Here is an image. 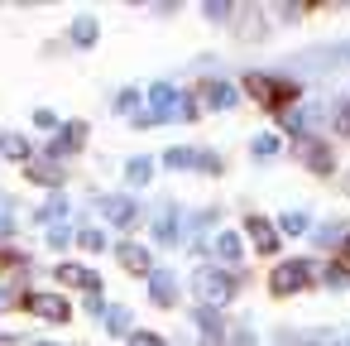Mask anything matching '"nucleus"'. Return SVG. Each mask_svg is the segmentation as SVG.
Masks as SVG:
<instances>
[{
    "label": "nucleus",
    "mask_w": 350,
    "mask_h": 346,
    "mask_svg": "<svg viewBox=\"0 0 350 346\" xmlns=\"http://www.w3.org/2000/svg\"><path fill=\"white\" fill-rule=\"evenodd\" d=\"M317 279V269L307 264V260H288V264H278L273 274H269V288L273 293H297L302 284H312Z\"/></svg>",
    "instance_id": "7ed1b4c3"
},
{
    "label": "nucleus",
    "mask_w": 350,
    "mask_h": 346,
    "mask_svg": "<svg viewBox=\"0 0 350 346\" xmlns=\"http://www.w3.org/2000/svg\"><path fill=\"white\" fill-rule=\"evenodd\" d=\"M254 154H259V159L278 154V140H273V135H259V140H254Z\"/></svg>",
    "instance_id": "393cba45"
},
{
    "label": "nucleus",
    "mask_w": 350,
    "mask_h": 346,
    "mask_svg": "<svg viewBox=\"0 0 350 346\" xmlns=\"http://www.w3.org/2000/svg\"><path fill=\"white\" fill-rule=\"evenodd\" d=\"M25 308H29V312H39V317H49V322H68V303H63L58 293H29V298H25Z\"/></svg>",
    "instance_id": "423d86ee"
},
{
    "label": "nucleus",
    "mask_w": 350,
    "mask_h": 346,
    "mask_svg": "<svg viewBox=\"0 0 350 346\" xmlns=\"http://www.w3.org/2000/svg\"><path fill=\"white\" fill-rule=\"evenodd\" d=\"M302 159H307V169L331 173V149H321V145H302Z\"/></svg>",
    "instance_id": "4468645a"
},
{
    "label": "nucleus",
    "mask_w": 350,
    "mask_h": 346,
    "mask_svg": "<svg viewBox=\"0 0 350 346\" xmlns=\"http://www.w3.org/2000/svg\"><path fill=\"white\" fill-rule=\"evenodd\" d=\"M0 154H5V159H29V140H20V135H0Z\"/></svg>",
    "instance_id": "dca6fc26"
},
{
    "label": "nucleus",
    "mask_w": 350,
    "mask_h": 346,
    "mask_svg": "<svg viewBox=\"0 0 350 346\" xmlns=\"http://www.w3.org/2000/svg\"><path fill=\"white\" fill-rule=\"evenodd\" d=\"M125 173H130V183H149L154 164H149V159H130V169H125Z\"/></svg>",
    "instance_id": "6ab92c4d"
},
{
    "label": "nucleus",
    "mask_w": 350,
    "mask_h": 346,
    "mask_svg": "<svg viewBox=\"0 0 350 346\" xmlns=\"http://www.w3.org/2000/svg\"><path fill=\"white\" fill-rule=\"evenodd\" d=\"M130 346H159L154 332H130Z\"/></svg>",
    "instance_id": "c756f323"
},
{
    "label": "nucleus",
    "mask_w": 350,
    "mask_h": 346,
    "mask_svg": "<svg viewBox=\"0 0 350 346\" xmlns=\"http://www.w3.org/2000/svg\"><path fill=\"white\" fill-rule=\"evenodd\" d=\"M116 255H120V264H125L130 274H154V260H149V250H144V245H120Z\"/></svg>",
    "instance_id": "9b49d317"
},
{
    "label": "nucleus",
    "mask_w": 350,
    "mask_h": 346,
    "mask_svg": "<svg viewBox=\"0 0 350 346\" xmlns=\"http://www.w3.org/2000/svg\"><path fill=\"white\" fill-rule=\"evenodd\" d=\"M154 236H159V240H173V236H178V221H173V217H159V221H154Z\"/></svg>",
    "instance_id": "b1692460"
},
{
    "label": "nucleus",
    "mask_w": 350,
    "mask_h": 346,
    "mask_svg": "<svg viewBox=\"0 0 350 346\" xmlns=\"http://www.w3.org/2000/svg\"><path fill=\"white\" fill-rule=\"evenodd\" d=\"M345 279H350L345 264H331V269H326V284H331V288H345Z\"/></svg>",
    "instance_id": "bb28decb"
},
{
    "label": "nucleus",
    "mask_w": 350,
    "mask_h": 346,
    "mask_svg": "<svg viewBox=\"0 0 350 346\" xmlns=\"http://www.w3.org/2000/svg\"><path fill=\"white\" fill-rule=\"evenodd\" d=\"M96 207H101V217H106V221H116V226H130V221H135V217H139V212H135V202H130V197H101V202H96Z\"/></svg>",
    "instance_id": "6e6552de"
},
{
    "label": "nucleus",
    "mask_w": 350,
    "mask_h": 346,
    "mask_svg": "<svg viewBox=\"0 0 350 346\" xmlns=\"http://www.w3.org/2000/svg\"><path fill=\"white\" fill-rule=\"evenodd\" d=\"M72 44H82V49L96 44V20H77V25H72Z\"/></svg>",
    "instance_id": "a211bd4d"
},
{
    "label": "nucleus",
    "mask_w": 350,
    "mask_h": 346,
    "mask_svg": "<svg viewBox=\"0 0 350 346\" xmlns=\"http://www.w3.org/2000/svg\"><path fill=\"white\" fill-rule=\"evenodd\" d=\"M250 97H259L264 106H288L293 97H297V87L293 82H273V77H264V73H250Z\"/></svg>",
    "instance_id": "20e7f679"
},
{
    "label": "nucleus",
    "mask_w": 350,
    "mask_h": 346,
    "mask_svg": "<svg viewBox=\"0 0 350 346\" xmlns=\"http://www.w3.org/2000/svg\"><path fill=\"white\" fill-rule=\"evenodd\" d=\"M29 178H34V183H49V188H58V183H63V173H58L53 164H29Z\"/></svg>",
    "instance_id": "f3484780"
},
{
    "label": "nucleus",
    "mask_w": 350,
    "mask_h": 346,
    "mask_svg": "<svg viewBox=\"0 0 350 346\" xmlns=\"http://www.w3.org/2000/svg\"><path fill=\"white\" fill-rule=\"evenodd\" d=\"M82 140H87V125H82V121H72V125H63V130H58V140H53L49 149H53V154H72Z\"/></svg>",
    "instance_id": "f8f14e48"
},
{
    "label": "nucleus",
    "mask_w": 350,
    "mask_h": 346,
    "mask_svg": "<svg viewBox=\"0 0 350 346\" xmlns=\"http://www.w3.org/2000/svg\"><path fill=\"white\" fill-rule=\"evenodd\" d=\"M0 231H10V197H0Z\"/></svg>",
    "instance_id": "7c9ffc66"
},
{
    "label": "nucleus",
    "mask_w": 350,
    "mask_h": 346,
    "mask_svg": "<svg viewBox=\"0 0 350 346\" xmlns=\"http://www.w3.org/2000/svg\"><path fill=\"white\" fill-rule=\"evenodd\" d=\"M63 217H68V202H63V197H53V202L44 207V221H63Z\"/></svg>",
    "instance_id": "a878e982"
},
{
    "label": "nucleus",
    "mask_w": 350,
    "mask_h": 346,
    "mask_svg": "<svg viewBox=\"0 0 350 346\" xmlns=\"http://www.w3.org/2000/svg\"><path fill=\"white\" fill-rule=\"evenodd\" d=\"M106 327H111V332H125V327H130V312H125V308H106Z\"/></svg>",
    "instance_id": "4be33fe9"
},
{
    "label": "nucleus",
    "mask_w": 350,
    "mask_h": 346,
    "mask_svg": "<svg viewBox=\"0 0 350 346\" xmlns=\"http://www.w3.org/2000/svg\"><path fill=\"white\" fill-rule=\"evenodd\" d=\"M34 346H53V341H34Z\"/></svg>",
    "instance_id": "f704fd0d"
},
{
    "label": "nucleus",
    "mask_w": 350,
    "mask_h": 346,
    "mask_svg": "<svg viewBox=\"0 0 350 346\" xmlns=\"http://www.w3.org/2000/svg\"><path fill=\"white\" fill-rule=\"evenodd\" d=\"M331 58H345V63H350V44H336V49H331Z\"/></svg>",
    "instance_id": "473e14b6"
},
{
    "label": "nucleus",
    "mask_w": 350,
    "mask_h": 346,
    "mask_svg": "<svg viewBox=\"0 0 350 346\" xmlns=\"http://www.w3.org/2000/svg\"><path fill=\"white\" fill-rule=\"evenodd\" d=\"M168 169H206V173H216L221 159L216 154H197V149H168Z\"/></svg>",
    "instance_id": "0eeeda50"
},
{
    "label": "nucleus",
    "mask_w": 350,
    "mask_h": 346,
    "mask_svg": "<svg viewBox=\"0 0 350 346\" xmlns=\"http://www.w3.org/2000/svg\"><path fill=\"white\" fill-rule=\"evenodd\" d=\"M58 279H63L68 288H87V293H101V279H96L92 269H82V264H58Z\"/></svg>",
    "instance_id": "1a4fd4ad"
},
{
    "label": "nucleus",
    "mask_w": 350,
    "mask_h": 346,
    "mask_svg": "<svg viewBox=\"0 0 350 346\" xmlns=\"http://www.w3.org/2000/svg\"><path fill=\"white\" fill-rule=\"evenodd\" d=\"M149 101H154V106L144 111L149 121H197V106H192V97H178L168 82H159V87L149 92Z\"/></svg>",
    "instance_id": "f257e3e1"
},
{
    "label": "nucleus",
    "mask_w": 350,
    "mask_h": 346,
    "mask_svg": "<svg viewBox=\"0 0 350 346\" xmlns=\"http://www.w3.org/2000/svg\"><path fill=\"white\" fill-rule=\"evenodd\" d=\"M283 231H288V236H302V231H307V217H302V212H288V217H283Z\"/></svg>",
    "instance_id": "5701e85b"
},
{
    "label": "nucleus",
    "mask_w": 350,
    "mask_h": 346,
    "mask_svg": "<svg viewBox=\"0 0 350 346\" xmlns=\"http://www.w3.org/2000/svg\"><path fill=\"white\" fill-rule=\"evenodd\" d=\"M192 288H197L202 308H221V303H230L235 279H230V274H221V269H197V274H192Z\"/></svg>",
    "instance_id": "f03ea898"
},
{
    "label": "nucleus",
    "mask_w": 350,
    "mask_h": 346,
    "mask_svg": "<svg viewBox=\"0 0 350 346\" xmlns=\"http://www.w3.org/2000/svg\"><path fill=\"white\" fill-rule=\"evenodd\" d=\"M345 346H350V341H345Z\"/></svg>",
    "instance_id": "4c0bfd02"
},
{
    "label": "nucleus",
    "mask_w": 350,
    "mask_h": 346,
    "mask_svg": "<svg viewBox=\"0 0 350 346\" xmlns=\"http://www.w3.org/2000/svg\"><path fill=\"white\" fill-rule=\"evenodd\" d=\"M336 130L350 135V101H340V111H336Z\"/></svg>",
    "instance_id": "cd10ccee"
},
{
    "label": "nucleus",
    "mask_w": 350,
    "mask_h": 346,
    "mask_svg": "<svg viewBox=\"0 0 350 346\" xmlns=\"http://www.w3.org/2000/svg\"><path fill=\"white\" fill-rule=\"evenodd\" d=\"M15 303H20V298H15L10 288H0V312H5V308H15Z\"/></svg>",
    "instance_id": "2f4dec72"
},
{
    "label": "nucleus",
    "mask_w": 350,
    "mask_h": 346,
    "mask_svg": "<svg viewBox=\"0 0 350 346\" xmlns=\"http://www.w3.org/2000/svg\"><path fill=\"white\" fill-rule=\"evenodd\" d=\"M206 20H230V5H221V0H211V5H206Z\"/></svg>",
    "instance_id": "c85d7f7f"
},
{
    "label": "nucleus",
    "mask_w": 350,
    "mask_h": 346,
    "mask_svg": "<svg viewBox=\"0 0 350 346\" xmlns=\"http://www.w3.org/2000/svg\"><path fill=\"white\" fill-rule=\"evenodd\" d=\"M77 245H82V250H101V245H106V236H101L96 226H87V231H77Z\"/></svg>",
    "instance_id": "aec40b11"
},
{
    "label": "nucleus",
    "mask_w": 350,
    "mask_h": 346,
    "mask_svg": "<svg viewBox=\"0 0 350 346\" xmlns=\"http://www.w3.org/2000/svg\"><path fill=\"white\" fill-rule=\"evenodd\" d=\"M149 293H154L159 308H173V298H178V279H173L168 269H154V274H149Z\"/></svg>",
    "instance_id": "9d476101"
},
{
    "label": "nucleus",
    "mask_w": 350,
    "mask_h": 346,
    "mask_svg": "<svg viewBox=\"0 0 350 346\" xmlns=\"http://www.w3.org/2000/svg\"><path fill=\"white\" fill-rule=\"evenodd\" d=\"M345 193H350V178H345Z\"/></svg>",
    "instance_id": "e433bc0d"
},
{
    "label": "nucleus",
    "mask_w": 350,
    "mask_h": 346,
    "mask_svg": "<svg viewBox=\"0 0 350 346\" xmlns=\"http://www.w3.org/2000/svg\"><path fill=\"white\" fill-rule=\"evenodd\" d=\"M245 231H250V240H254L259 255H278V231L264 217H245Z\"/></svg>",
    "instance_id": "39448f33"
},
{
    "label": "nucleus",
    "mask_w": 350,
    "mask_h": 346,
    "mask_svg": "<svg viewBox=\"0 0 350 346\" xmlns=\"http://www.w3.org/2000/svg\"><path fill=\"white\" fill-rule=\"evenodd\" d=\"M135 106H139V92H135V87H125V92L116 97V111H120V116H130Z\"/></svg>",
    "instance_id": "412c9836"
},
{
    "label": "nucleus",
    "mask_w": 350,
    "mask_h": 346,
    "mask_svg": "<svg viewBox=\"0 0 350 346\" xmlns=\"http://www.w3.org/2000/svg\"><path fill=\"white\" fill-rule=\"evenodd\" d=\"M202 346H221V341H216V336H206V341H202Z\"/></svg>",
    "instance_id": "72a5a7b5"
},
{
    "label": "nucleus",
    "mask_w": 350,
    "mask_h": 346,
    "mask_svg": "<svg viewBox=\"0 0 350 346\" xmlns=\"http://www.w3.org/2000/svg\"><path fill=\"white\" fill-rule=\"evenodd\" d=\"M240 250H245V245H240L235 231H221V236H216V255H221V260H240Z\"/></svg>",
    "instance_id": "2eb2a0df"
},
{
    "label": "nucleus",
    "mask_w": 350,
    "mask_h": 346,
    "mask_svg": "<svg viewBox=\"0 0 350 346\" xmlns=\"http://www.w3.org/2000/svg\"><path fill=\"white\" fill-rule=\"evenodd\" d=\"M206 101L216 111H226V106H235V87L230 82H206Z\"/></svg>",
    "instance_id": "ddd939ff"
},
{
    "label": "nucleus",
    "mask_w": 350,
    "mask_h": 346,
    "mask_svg": "<svg viewBox=\"0 0 350 346\" xmlns=\"http://www.w3.org/2000/svg\"><path fill=\"white\" fill-rule=\"evenodd\" d=\"M345 260H350V240H345Z\"/></svg>",
    "instance_id": "c9c22d12"
}]
</instances>
